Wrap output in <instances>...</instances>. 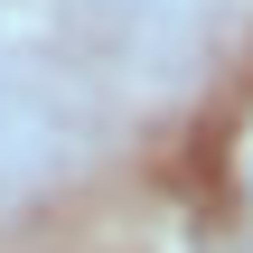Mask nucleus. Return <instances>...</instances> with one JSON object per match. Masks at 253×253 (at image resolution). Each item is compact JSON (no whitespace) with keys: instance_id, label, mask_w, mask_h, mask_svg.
I'll use <instances>...</instances> for the list:
<instances>
[{"instance_id":"obj_1","label":"nucleus","mask_w":253,"mask_h":253,"mask_svg":"<svg viewBox=\"0 0 253 253\" xmlns=\"http://www.w3.org/2000/svg\"><path fill=\"white\" fill-rule=\"evenodd\" d=\"M103 9H131V0H103Z\"/></svg>"}]
</instances>
